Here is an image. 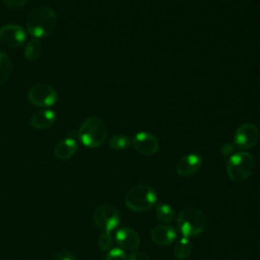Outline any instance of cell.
<instances>
[{"label": "cell", "instance_id": "3957f363", "mask_svg": "<svg viewBox=\"0 0 260 260\" xmlns=\"http://www.w3.org/2000/svg\"><path fill=\"white\" fill-rule=\"evenodd\" d=\"M157 201L155 190L145 184L132 187L125 196V205L132 211L145 212L152 208Z\"/></svg>", "mask_w": 260, "mask_h": 260}, {"label": "cell", "instance_id": "d4e9b609", "mask_svg": "<svg viewBox=\"0 0 260 260\" xmlns=\"http://www.w3.org/2000/svg\"><path fill=\"white\" fill-rule=\"evenodd\" d=\"M236 148L237 147L234 144V142L233 143L229 142V143H225V144L222 145V147L220 148V152H221L222 155H229V154H232L235 151Z\"/></svg>", "mask_w": 260, "mask_h": 260}, {"label": "cell", "instance_id": "6da1fadb", "mask_svg": "<svg viewBox=\"0 0 260 260\" xmlns=\"http://www.w3.org/2000/svg\"><path fill=\"white\" fill-rule=\"evenodd\" d=\"M25 25L32 37L37 39L46 38L51 36L57 28L58 17L52 8L41 6L29 12Z\"/></svg>", "mask_w": 260, "mask_h": 260}, {"label": "cell", "instance_id": "8992f818", "mask_svg": "<svg viewBox=\"0 0 260 260\" xmlns=\"http://www.w3.org/2000/svg\"><path fill=\"white\" fill-rule=\"evenodd\" d=\"M92 220L98 228L111 233L120 224V214L114 206L104 203L93 210Z\"/></svg>", "mask_w": 260, "mask_h": 260}, {"label": "cell", "instance_id": "4fadbf2b", "mask_svg": "<svg viewBox=\"0 0 260 260\" xmlns=\"http://www.w3.org/2000/svg\"><path fill=\"white\" fill-rule=\"evenodd\" d=\"M150 239L155 245L169 246L177 239V232L169 224H158L151 230Z\"/></svg>", "mask_w": 260, "mask_h": 260}, {"label": "cell", "instance_id": "9c48e42d", "mask_svg": "<svg viewBox=\"0 0 260 260\" xmlns=\"http://www.w3.org/2000/svg\"><path fill=\"white\" fill-rule=\"evenodd\" d=\"M131 144L142 155H152L159 148V142L156 136L147 131L137 132L132 138Z\"/></svg>", "mask_w": 260, "mask_h": 260}, {"label": "cell", "instance_id": "e0dca14e", "mask_svg": "<svg viewBox=\"0 0 260 260\" xmlns=\"http://www.w3.org/2000/svg\"><path fill=\"white\" fill-rule=\"evenodd\" d=\"M192 252V244L189 238L182 237L174 247V255L179 260H185Z\"/></svg>", "mask_w": 260, "mask_h": 260}, {"label": "cell", "instance_id": "ffe728a7", "mask_svg": "<svg viewBox=\"0 0 260 260\" xmlns=\"http://www.w3.org/2000/svg\"><path fill=\"white\" fill-rule=\"evenodd\" d=\"M11 71V62L7 55L0 52V84L9 76Z\"/></svg>", "mask_w": 260, "mask_h": 260}, {"label": "cell", "instance_id": "30bf717a", "mask_svg": "<svg viewBox=\"0 0 260 260\" xmlns=\"http://www.w3.org/2000/svg\"><path fill=\"white\" fill-rule=\"evenodd\" d=\"M26 32L17 24H6L0 28V41L7 47L16 48L24 44Z\"/></svg>", "mask_w": 260, "mask_h": 260}, {"label": "cell", "instance_id": "484cf974", "mask_svg": "<svg viewBox=\"0 0 260 260\" xmlns=\"http://www.w3.org/2000/svg\"><path fill=\"white\" fill-rule=\"evenodd\" d=\"M6 6L8 7H12V8H16V7H20L23 6L27 0H1Z\"/></svg>", "mask_w": 260, "mask_h": 260}, {"label": "cell", "instance_id": "5bb4252c", "mask_svg": "<svg viewBox=\"0 0 260 260\" xmlns=\"http://www.w3.org/2000/svg\"><path fill=\"white\" fill-rule=\"evenodd\" d=\"M56 119L57 115L54 111L45 109L35 113L29 120V124L36 129H46L51 127L56 122Z\"/></svg>", "mask_w": 260, "mask_h": 260}, {"label": "cell", "instance_id": "9a60e30c", "mask_svg": "<svg viewBox=\"0 0 260 260\" xmlns=\"http://www.w3.org/2000/svg\"><path fill=\"white\" fill-rule=\"evenodd\" d=\"M78 149L77 142L73 137H67L62 140H60L55 148H54V154L59 159H68L72 157Z\"/></svg>", "mask_w": 260, "mask_h": 260}, {"label": "cell", "instance_id": "cb8c5ba5", "mask_svg": "<svg viewBox=\"0 0 260 260\" xmlns=\"http://www.w3.org/2000/svg\"><path fill=\"white\" fill-rule=\"evenodd\" d=\"M56 260H76V257L68 251H59L55 254Z\"/></svg>", "mask_w": 260, "mask_h": 260}, {"label": "cell", "instance_id": "ba28073f", "mask_svg": "<svg viewBox=\"0 0 260 260\" xmlns=\"http://www.w3.org/2000/svg\"><path fill=\"white\" fill-rule=\"evenodd\" d=\"M259 139V129L252 123H245L237 128L234 135V144L241 150L252 148Z\"/></svg>", "mask_w": 260, "mask_h": 260}, {"label": "cell", "instance_id": "5b68a950", "mask_svg": "<svg viewBox=\"0 0 260 260\" xmlns=\"http://www.w3.org/2000/svg\"><path fill=\"white\" fill-rule=\"evenodd\" d=\"M255 168L254 156L245 150L233 153L226 164V174L234 182H242L248 179Z\"/></svg>", "mask_w": 260, "mask_h": 260}, {"label": "cell", "instance_id": "ac0fdd59", "mask_svg": "<svg viewBox=\"0 0 260 260\" xmlns=\"http://www.w3.org/2000/svg\"><path fill=\"white\" fill-rule=\"evenodd\" d=\"M42 52V45L38 39H31L23 49V55L27 60H36Z\"/></svg>", "mask_w": 260, "mask_h": 260}, {"label": "cell", "instance_id": "44dd1931", "mask_svg": "<svg viewBox=\"0 0 260 260\" xmlns=\"http://www.w3.org/2000/svg\"><path fill=\"white\" fill-rule=\"evenodd\" d=\"M113 243H114V239H113L111 233H109V232L102 233L98 239V246L104 252L110 251L112 249Z\"/></svg>", "mask_w": 260, "mask_h": 260}, {"label": "cell", "instance_id": "8fae6325", "mask_svg": "<svg viewBox=\"0 0 260 260\" xmlns=\"http://www.w3.org/2000/svg\"><path fill=\"white\" fill-rule=\"evenodd\" d=\"M115 242L123 251H134L140 245V237L133 229L124 226L116 232Z\"/></svg>", "mask_w": 260, "mask_h": 260}, {"label": "cell", "instance_id": "7c38bea8", "mask_svg": "<svg viewBox=\"0 0 260 260\" xmlns=\"http://www.w3.org/2000/svg\"><path fill=\"white\" fill-rule=\"evenodd\" d=\"M203 162V157L198 153H188L182 156L176 165V172L179 176L189 177L197 173Z\"/></svg>", "mask_w": 260, "mask_h": 260}, {"label": "cell", "instance_id": "d6986e66", "mask_svg": "<svg viewBox=\"0 0 260 260\" xmlns=\"http://www.w3.org/2000/svg\"><path fill=\"white\" fill-rule=\"evenodd\" d=\"M108 144L113 150H124L130 146L131 140L124 134H116L110 138Z\"/></svg>", "mask_w": 260, "mask_h": 260}, {"label": "cell", "instance_id": "52a82bcc", "mask_svg": "<svg viewBox=\"0 0 260 260\" xmlns=\"http://www.w3.org/2000/svg\"><path fill=\"white\" fill-rule=\"evenodd\" d=\"M27 99L36 107L48 108L56 103L58 94L52 85L47 83H39L34 85L28 90Z\"/></svg>", "mask_w": 260, "mask_h": 260}, {"label": "cell", "instance_id": "277c9868", "mask_svg": "<svg viewBox=\"0 0 260 260\" xmlns=\"http://www.w3.org/2000/svg\"><path fill=\"white\" fill-rule=\"evenodd\" d=\"M177 229L185 238L200 235L206 225V219L201 210L193 207L182 209L176 218Z\"/></svg>", "mask_w": 260, "mask_h": 260}, {"label": "cell", "instance_id": "603a6c76", "mask_svg": "<svg viewBox=\"0 0 260 260\" xmlns=\"http://www.w3.org/2000/svg\"><path fill=\"white\" fill-rule=\"evenodd\" d=\"M128 260H151V258H150V256L148 254H146L143 251L134 250L128 256Z\"/></svg>", "mask_w": 260, "mask_h": 260}, {"label": "cell", "instance_id": "7402d4cb", "mask_svg": "<svg viewBox=\"0 0 260 260\" xmlns=\"http://www.w3.org/2000/svg\"><path fill=\"white\" fill-rule=\"evenodd\" d=\"M105 260H128V256L122 249L113 248L108 251Z\"/></svg>", "mask_w": 260, "mask_h": 260}, {"label": "cell", "instance_id": "7a4b0ae2", "mask_svg": "<svg viewBox=\"0 0 260 260\" xmlns=\"http://www.w3.org/2000/svg\"><path fill=\"white\" fill-rule=\"evenodd\" d=\"M108 128L103 119L89 117L85 119L77 130V136L81 143L89 148L101 146L107 139Z\"/></svg>", "mask_w": 260, "mask_h": 260}, {"label": "cell", "instance_id": "2e32d148", "mask_svg": "<svg viewBox=\"0 0 260 260\" xmlns=\"http://www.w3.org/2000/svg\"><path fill=\"white\" fill-rule=\"evenodd\" d=\"M155 216L164 224H169L174 221L176 213L171 205L167 203H158L155 206Z\"/></svg>", "mask_w": 260, "mask_h": 260}]
</instances>
